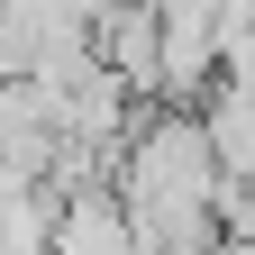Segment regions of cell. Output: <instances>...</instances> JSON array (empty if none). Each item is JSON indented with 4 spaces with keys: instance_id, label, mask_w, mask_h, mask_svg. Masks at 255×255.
<instances>
[{
    "instance_id": "6da1fadb",
    "label": "cell",
    "mask_w": 255,
    "mask_h": 255,
    "mask_svg": "<svg viewBox=\"0 0 255 255\" xmlns=\"http://www.w3.org/2000/svg\"><path fill=\"white\" fill-rule=\"evenodd\" d=\"M91 55H101L137 101H155V0H101V9H91Z\"/></svg>"
}]
</instances>
